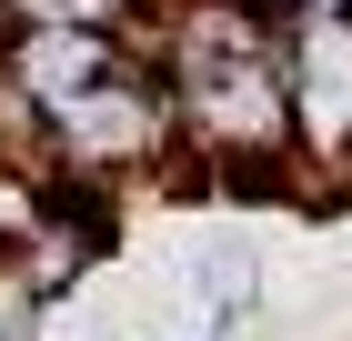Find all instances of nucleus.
Wrapping results in <instances>:
<instances>
[{
  "label": "nucleus",
  "instance_id": "obj_2",
  "mask_svg": "<svg viewBox=\"0 0 352 341\" xmlns=\"http://www.w3.org/2000/svg\"><path fill=\"white\" fill-rule=\"evenodd\" d=\"M30 311H41V301H30L21 281H0V341H41V331H30Z\"/></svg>",
  "mask_w": 352,
  "mask_h": 341
},
{
  "label": "nucleus",
  "instance_id": "obj_3",
  "mask_svg": "<svg viewBox=\"0 0 352 341\" xmlns=\"http://www.w3.org/2000/svg\"><path fill=\"white\" fill-rule=\"evenodd\" d=\"M51 10H60V21H101V30H121L141 0H51Z\"/></svg>",
  "mask_w": 352,
  "mask_h": 341
},
{
  "label": "nucleus",
  "instance_id": "obj_1",
  "mask_svg": "<svg viewBox=\"0 0 352 341\" xmlns=\"http://www.w3.org/2000/svg\"><path fill=\"white\" fill-rule=\"evenodd\" d=\"M0 60H10V91H21L41 121H51V110L81 101L91 80L121 71V40H111L101 21H60V10H41V21L10 30V51H0Z\"/></svg>",
  "mask_w": 352,
  "mask_h": 341
}]
</instances>
